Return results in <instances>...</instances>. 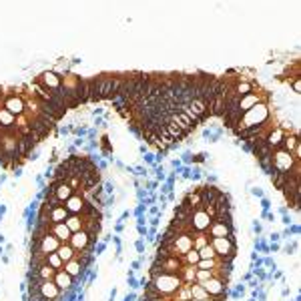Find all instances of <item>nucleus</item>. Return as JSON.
<instances>
[{
  "instance_id": "1",
  "label": "nucleus",
  "mask_w": 301,
  "mask_h": 301,
  "mask_svg": "<svg viewBox=\"0 0 301 301\" xmlns=\"http://www.w3.org/2000/svg\"><path fill=\"white\" fill-rule=\"evenodd\" d=\"M267 121H269V107H267V103H259V105H255L253 109H249L241 116V121H239V125H237L235 131L241 132V131L253 129V127H261Z\"/></svg>"
},
{
  "instance_id": "2",
  "label": "nucleus",
  "mask_w": 301,
  "mask_h": 301,
  "mask_svg": "<svg viewBox=\"0 0 301 301\" xmlns=\"http://www.w3.org/2000/svg\"><path fill=\"white\" fill-rule=\"evenodd\" d=\"M181 285H183V281H181L179 275L153 273V283H150V287H153L161 297L163 295H175Z\"/></svg>"
},
{
  "instance_id": "3",
  "label": "nucleus",
  "mask_w": 301,
  "mask_h": 301,
  "mask_svg": "<svg viewBox=\"0 0 301 301\" xmlns=\"http://www.w3.org/2000/svg\"><path fill=\"white\" fill-rule=\"evenodd\" d=\"M211 247L215 249V255L217 259H227V261H233L235 257V239L233 237H213L211 239Z\"/></svg>"
},
{
  "instance_id": "4",
  "label": "nucleus",
  "mask_w": 301,
  "mask_h": 301,
  "mask_svg": "<svg viewBox=\"0 0 301 301\" xmlns=\"http://www.w3.org/2000/svg\"><path fill=\"white\" fill-rule=\"evenodd\" d=\"M271 163H273V171L277 173H291V169L295 167V163H299L291 153H287V150L283 149H275L273 155H271Z\"/></svg>"
},
{
  "instance_id": "5",
  "label": "nucleus",
  "mask_w": 301,
  "mask_h": 301,
  "mask_svg": "<svg viewBox=\"0 0 301 301\" xmlns=\"http://www.w3.org/2000/svg\"><path fill=\"white\" fill-rule=\"evenodd\" d=\"M211 223H213V219L205 213L203 207L195 209V211L191 213V217H189V225H191V229L197 231V233H205V231L211 227Z\"/></svg>"
},
{
  "instance_id": "6",
  "label": "nucleus",
  "mask_w": 301,
  "mask_h": 301,
  "mask_svg": "<svg viewBox=\"0 0 301 301\" xmlns=\"http://www.w3.org/2000/svg\"><path fill=\"white\" fill-rule=\"evenodd\" d=\"M4 109L8 113H12L14 116H22L26 111V98L19 93H10L4 96Z\"/></svg>"
},
{
  "instance_id": "7",
  "label": "nucleus",
  "mask_w": 301,
  "mask_h": 301,
  "mask_svg": "<svg viewBox=\"0 0 301 301\" xmlns=\"http://www.w3.org/2000/svg\"><path fill=\"white\" fill-rule=\"evenodd\" d=\"M37 85H38L40 89L48 91V93H55V91L60 89V76H58L56 73H53V71H46V73H42V75L37 78Z\"/></svg>"
},
{
  "instance_id": "8",
  "label": "nucleus",
  "mask_w": 301,
  "mask_h": 301,
  "mask_svg": "<svg viewBox=\"0 0 301 301\" xmlns=\"http://www.w3.org/2000/svg\"><path fill=\"white\" fill-rule=\"evenodd\" d=\"M35 291L42 297V299H48V301H53L60 295V289L55 285V281H37L35 283Z\"/></svg>"
},
{
  "instance_id": "9",
  "label": "nucleus",
  "mask_w": 301,
  "mask_h": 301,
  "mask_svg": "<svg viewBox=\"0 0 301 301\" xmlns=\"http://www.w3.org/2000/svg\"><path fill=\"white\" fill-rule=\"evenodd\" d=\"M91 241H93V237L89 235L85 229H80V231H76V233H73V235H71L69 245H71L75 251H87L89 245H91Z\"/></svg>"
},
{
  "instance_id": "10",
  "label": "nucleus",
  "mask_w": 301,
  "mask_h": 301,
  "mask_svg": "<svg viewBox=\"0 0 301 301\" xmlns=\"http://www.w3.org/2000/svg\"><path fill=\"white\" fill-rule=\"evenodd\" d=\"M259 103H267V96L265 94H259V93H249V94H245V96H241V100H239V113L241 114H245L249 109H253L255 105H259Z\"/></svg>"
},
{
  "instance_id": "11",
  "label": "nucleus",
  "mask_w": 301,
  "mask_h": 301,
  "mask_svg": "<svg viewBox=\"0 0 301 301\" xmlns=\"http://www.w3.org/2000/svg\"><path fill=\"white\" fill-rule=\"evenodd\" d=\"M60 247V241L53 235V233H46L44 237L38 239V253L48 255V253H56V249Z\"/></svg>"
},
{
  "instance_id": "12",
  "label": "nucleus",
  "mask_w": 301,
  "mask_h": 301,
  "mask_svg": "<svg viewBox=\"0 0 301 301\" xmlns=\"http://www.w3.org/2000/svg\"><path fill=\"white\" fill-rule=\"evenodd\" d=\"M201 285H203V289L209 293V297H221L225 293V281L217 279V277L207 279L205 283H201Z\"/></svg>"
},
{
  "instance_id": "13",
  "label": "nucleus",
  "mask_w": 301,
  "mask_h": 301,
  "mask_svg": "<svg viewBox=\"0 0 301 301\" xmlns=\"http://www.w3.org/2000/svg\"><path fill=\"white\" fill-rule=\"evenodd\" d=\"M87 203H85V199H82L80 193H73V197L64 203V209L69 211V215H80L82 211H85Z\"/></svg>"
},
{
  "instance_id": "14",
  "label": "nucleus",
  "mask_w": 301,
  "mask_h": 301,
  "mask_svg": "<svg viewBox=\"0 0 301 301\" xmlns=\"http://www.w3.org/2000/svg\"><path fill=\"white\" fill-rule=\"evenodd\" d=\"M211 237H233V225H227V223H221V221H213L211 227L207 229Z\"/></svg>"
},
{
  "instance_id": "15",
  "label": "nucleus",
  "mask_w": 301,
  "mask_h": 301,
  "mask_svg": "<svg viewBox=\"0 0 301 301\" xmlns=\"http://www.w3.org/2000/svg\"><path fill=\"white\" fill-rule=\"evenodd\" d=\"M283 137H285V131H283L279 125H275V127H273V129H271V131L265 135V143H267V145H269V147L275 150V149H279V147H281Z\"/></svg>"
},
{
  "instance_id": "16",
  "label": "nucleus",
  "mask_w": 301,
  "mask_h": 301,
  "mask_svg": "<svg viewBox=\"0 0 301 301\" xmlns=\"http://www.w3.org/2000/svg\"><path fill=\"white\" fill-rule=\"evenodd\" d=\"M66 217H69V211L64 209V205L50 207V211H48V221L53 223V225H55V223H64Z\"/></svg>"
},
{
  "instance_id": "17",
  "label": "nucleus",
  "mask_w": 301,
  "mask_h": 301,
  "mask_svg": "<svg viewBox=\"0 0 301 301\" xmlns=\"http://www.w3.org/2000/svg\"><path fill=\"white\" fill-rule=\"evenodd\" d=\"M53 281H55V285H56L60 291H62V289L66 291V289H71V287H73V277H71L69 273H66V271H62V269L55 273Z\"/></svg>"
},
{
  "instance_id": "18",
  "label": "nucleus",
  "mask_w": 301,
  "mask_h": 301,
  "mask_svg": "<svg viewBox=\"0 0 301 301\" xmlns=\"http://www.w3.org/2000/svg\"><path fill=\"white\" fill-rule=\"evenodd\" d=\"M50 233L60 241V243H69V239H71V235L73 233L69 231V227H66L64 223H55L53 225V229H50Z\"/></svg>"
},
{
  "instance_id": "19",
  "label": "nucleus",
  "mask_w": 301,
  "mask_h": 301,
  "mask_svg": "<svg viewBox=\"0 0 301 301\" xmlns=\"http://www.w3.org/2000/svg\"><path fill=\"white\" fill-rule=\"evenodd\" d=\"M62 267H64L62 271H66V273H69L73 279H75V277H80V273L85 271V265H82L76 257H75V259H71V261H66Z\"/></svg>"
},
{
  "instance_id": "20",
  "label": "nucleus",
  "mask_w": 301,
  "mask_h": 301,
  "mask_svg": "<svg viewBox=\"0 0 301 301\" xmlns=\"http://www.w3.org/2000/svg\"><path fill=\"white\" fill-rule=\"evenodd\" d=\"M297 147H299V137H297V132H285V137H283L279 149L287 150V153H293Z\"/></svg>"
},
{
  "instance_id": "21",
  "label": "nucleus",
  "mask_w": 301,
  "mask_h": 301,
  "mask_svg": "<svg viewBox=\"0 0 301 301\" xmlns=\"http://www.w3.org/2000/svg\"><path fill=\"white\" fill-rule=\"evenodd\" d=\"M56 255L62 259V263H66V261H71V259L76 257V251L69 243H60V247L56 249Z\"/></svg>"
},
{
  "instance_id": "22",
  "label": "nucleus",
  "mask_w": 301,
  "mask_h": 301,
  "mask_svg": "<svg viewBox=\"0 0 301 301\" xmlns=\"http://www.w3.org/2000/svg\"><path fill=\"white\" fill-rule=\"evenodd\" d=\"M191 299L193 301H209V293L203 289V285L201 283H191Z\"/></svg>"
},
{
  "instance_id": "23",
  "label": "nucleus",
  "mask_w": 301,
  "mask_h": 301,
  "mask_svg": "<svg viewBox=\"0 0 301 301\" xmlns=\"http://www.w3.org/2000/svg\"><path fill=\"white\" fill-rule=\"evenodd\" d=\"M64 225L69 227L71 233H76V231L82 229V217L80 215H69V217H66V221H64Z\"/></svg>"
},
{
  "instance_id": "24",
  "label": "nucleus",
  "mask_w": 301,
  "mask_h": 301,
  "mask_svg": "<svg viewBox=\"0 0 301 301\" xmlns=\"http://www.w3.org/2000/svg\"><path fill=\"white\" fill-rule=\"evenodd\" d=\"M207 245H209V235H207V233H197V235H193V249L195 251H201Z\"/></svg>"
},
{
  "instance_id": "25",
  "label": "nucleus",
  "mask_w": 301,
  "mask_h": 301,
  "mask_svg": "<svg viewBox=\"0 0 301 301\" xmlns=\"http://www.w3.org/2000/svg\"><path fill=\"white\" fill-rule=\"evenodd\" d=\"M199 261H201V257H199V251H195V249L187 251V253L183 255V263H185V265H191V267H195Z\"/></svg>"
},
{
  "instance_id": "26",
  "label": "nucleus",
  "mask_w": 301,
  "mask_h": 301,
  "mask_svg": "<svg viewBox=\"0 0 301 301\" xmlns=\"http://www.w3.org/2000/svg\"><path fill=\"white\" fill-rule=\"evenodd\" d=\"M217 265H219V259H201L195 267H197V269H205V271H213L215 269V267Z\"/></svg>"
},
{
  "instance_id": "27",
  "label": "nucleus",
  "mask_w": 301,
  "mask_h": 301,
  "mask_svg": "<svg viewBox=\"0 0 301 301\" xmlns=\"http://www.w3.org/2000/svg\"><path fill=\"white\" fill-rule=\"evenodd\" d=\"M46 263H48L50 267H53L55 271H60V269H62V265H64L62 259H60L56 253H48V255H46Z\"/></svg>"
},
{
  "instance_id": "28",
  "label": "nucleus",
  "mask_w": 301,
  "mask_h": 301,
  "mask_svg": "<svg viewBox=\"0 0 301 301\" xmlns=\"http://www.w3.org/2000/svg\"><path fill=\"white\" fill-rule=\"evenodd\" d=\"M199 257L201 259H217V255H215V249L211 247V243L207 245V247H203L199 251Z\"/></svg>"
},
{
  "instance_id": "29",
  "label": "nucleus",
  "mask_w": 301,
  "mask_h": 301,
  "mask_svg": "<svg viewBox=\"0 0 301 301\" xmlns=\"http://www.w3.org/2000/svg\"><path fill=\"white\" fill-rule=\"evenodd\" d=\"M211 277H213V271H205V269H197V273H195V281L197 283H205Z\"/></svg>"
},
{
  "instance_id": "30",
  "label": "nucleus",
  "mask_w": 301,
  "mask_h": 301,
  "mask_svg": "<svg viewBox=\"0 0 301 301\" xmlns=\"http://www.w3.org/2000/svg\"><path fill=\"white\" fill-rule=\"evenodd\" d=\"M293 91L295 93H301V82H299V76L293 78Z\"/></svg>"
},
{
  "instance_id": "31",
  "label": "nucleus",
  "mask_w": 301,
  "mask_h": 301,
  "mask_svg": "<svg viewBox=\"0 0 301 301\" xmlns=\"http://www.w3.org/2000/svg\"><path fill=\"white\" fill-rule=\"evenodd\" d=\"M4 96V93H2V89H0V98H2Z\"/></svg>"
},
{
  "instance_id": "32",
  "label": "nucleus",
  "mask_w": 301,
  "mask_h": 301,
  "mask_svg": "<svg viewBox=\"0 0 301 301\" xmlns=\"http://www.w3.org/2000/svg\"><path fill=\"white\" fill-rule=\"evenodd\" d=\"M159 301H161V299H159Z\"/></svg>"
}]
</instances>
